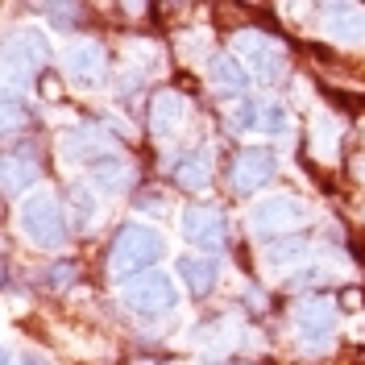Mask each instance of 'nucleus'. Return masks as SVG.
I'll return each mask as SVG.
<instances>
[{
	"mask_svg": "<svg viewBox=\"0 0 365 365\" xmlns=\"http://www.w3.org/2000/svg\"><path fill=\"white\" fill-rule=\"evenodd\" d=\"M120 299H125V307H133L141 316H162V312H170L179 303V291H175V282L162 270H150V274H137L129 282H120Z\"/></svg>",
	"mask_w": 365,
	"mask_h": 365,
	"instance_id": "nucleus-4",
	"label": "nucleus"
},
{
	"mask_svg": "<svg viewBox=\"0 0 365 365\" xmlns=\"http://www.w3.org/2000/svg\"><path fill=\"white\" fill-rule=\"evenodd\" d=\"M162 253H166V241H162L158 228L125 225L120 232H116L113 250H108V270H113V278L129 282V278H137V274L154 270V262H158Z\"/></svg>",
	"mask_w": 365,
	"mask_h": 365,
	"instance_id": "nucleus-1",
	"label": "nucleus"
},
{
	"mask_svg": "<svg viewBox=\"0 0 365 365\" xmlns=\"http://www.w3.org/2000/svg\"><path fill=\"white\" fill-rule=\"evenodd\" d=\"M88 195H91L88 187L71 191V204H75V212H79V225H88V220H96V200H88Z\"/></svg>",
	"mask_w": 365,
	"mask_h": 365,
	"instance_id": "nucleus-21",
	"label": "nucleus"
},
{
	"mask_svg": "<svg viewBox=\"0 0 365 365\" xmlns=\"http://www.w3.org/2000/svg\"><path fill=\"white\" fill-rule=\"evenodd\" d=\"M295 332L307 349H324V344L332 341V332H336V307H332V299H324V295L303 299L295 307Z\"/></svg>",
	"mask_w": 365,
	"mask_h": 365,
	"instance_id": "nucleus-7",
	"label": "nucleus"
},
{
	"mask_svg": "<svg viewBox=\"0 0 365 365\" xmlns=\"http://www.w3.org/2000/svg\"><path fill=\"white\" fill-rule=\"evenodd\" d=\"M182 116H187V104H182L179 91H158L154 104H150V129L158 141H170V137L182 129Z\"/></svg>",
	"mask_w": 365,
	"mask_h": 365,
	"instance_id": "nucleus-12",
	"label": "nucleus"
},
{
	"mask_svg": "<svg viewBox=\"0 0 365 365\" xmlns=\"http://www.w3.org/2000/svg\"><path fill=\"white\" fill-rule=\"evenodd\" d=\"M91 182L100 187V191H125V182L133 179V170H129V162L116 158V154H104V158H96L88 166Z\"/></svg>",
	"mask_w": 365,
	"mask_h": 365,
	"instance_id": "nucleus-14",
	"label": "nucleus"
},
{
	"mask_svg": "<svg viewBox=\"0 0 365 365\" xmlns=\"http://www.w3.org/2000/svg\"><path fill=\"white\" fill-rule=\"evenodd\" d=\"M182 237H187L195 250L216 253L220 245H225V237H228L225 212H220V207H204V204L187 207V212H182Z\"/></svg>",
	"mask_w": 365,
	"mask_h": 365,
	"instance_id": "nucleus-8",
	"label": "nucleus"
},
{
	"mask_svg": "<svg viewBox=\"0 0 365 365\" xmlns=\"http://www.w3.org/2000/svg\"><path fill=\"white\" fill-rule=\"evenodd\" d=\"M262 125H266V133L282 137L287 133V113H282V108H266V113H262Z\"/></svg>",
	"mask_w": 365,
	"mask_h": 365,
	"instance_id": "nucleus-22",
	"label": "nucleus"
},
{
	"mask_svg": "<svg viewBox=\"0 0 365 365\" xmlns=\"http://www.w3.org/2000/svg\"><path fill=\"white\" fill-rule=\"evenodd\" d=\"M63 71L71 75L75 88H96V83H104L108 63H104V50L96 42H71L63 50Z\"/></svg>",
	"mask_w": 365,
	"mask_h": 365,
	"instance_id": "nucleus-9",
	"label": "nucleus"
},
{
	"mask_svg": "<svg viewBox=\"0 0 365 365\" xmlns=\"http://www.w3.org/2000/svg\"><path fill=\"white\" fill-rule=\"evenodd\" d=\"M175 179H179V187H191V191L207 187V179H212V166H207V154H204V150H195V154H182V158L175 162Z\"/></svg>",
	"mask_w": 365,
	"mask_h": 365,
	"instance_id": "nucleus-17",
	"label": "nucleus"
},
{
	"mask_svg": "<svg viewBox=\"0 0 365 365\" xmlns=\"http://www.w3.org/2000/svg\"><path fill=\"white\" fill-rule=\"evenodd\" d=\"M232 58L245 63V71H250L257 83H278L287 75L282 46L274 42V38H266V34H257V29H245V34L232 38Z\"/></svg>",
	"mask_w": 365,
	"mask_h": 365,
	"instance_id": "nucleus-3",
	"label": "nucleus"
},
{
	"mask_svg": "<svg viewBox=\"0 0 365 365\" xmlns=\"http://www.w3.org/2000/svg\"><path fill=\"white\" fill-rule=\"evenodd\" d=\"M46 282H50V287H63V282H71V266H54V270L46 274Z\"/></svg>",
	"mask_w": 365,
	"mask_h": 365,
	"instance_id": "nucleus-23",
	"label": "nucleus"
},
{
	"mask_svg": "<svg viewBox=\"0 0 365 365\" xmlns=\"http://www.w3.org/2000/svg\"><path fill=\"white\" fill-rule=\"evenodd\" d=\"M46 58H50V46H46V38L38 29H25L17 38H9V50H4V63H9V96L21 83V75H25V83H29V75H38Z\"/></svg>",
	"mask_w": 365,
	"mask_h": 365,
	"instance_id": "nucleus-6",
	"label": "nucleus"
},
{
	"mask_svg": "<svg viewBox=\"0 0 365 365\" xmlns=\"http://www.w3.org/2000/svg\"><path fill=\"white\" fill-rule=\"evenodd\" d=\"M34 179H38V166L29 158H17V154H13V158L4 162V191H9V195H21Z\"/></svg>",
	"mask_w": 365,
	"mask_h": 365,
	"instance_id": "nucleus-18",
	"label": "nucleus"
},
{
	"mask_svg": "<svg viewBox=\"0 0 365 365\" xmlns=\"http://www.w3.org/2000/svg\"><path fill=\"white\" fill-rule=\"evenodd\" d=\"M336 150H341V125L332 120V116H316V125H312V154L319 162H332L336 158Z\"/></svg>",
	"mask_w": 365,
	"mask_h": 365,
	"instance_id": "nucleus-16",
	"label": "nucleus"
},
{
	"mask_svg": "<svg viewBox=\"0 0 365 365\" xmlns=\"http://www.w3.org/2000/svg\"><path fill=\"white\" fill-rule=\"evenodd\" d=\"M179 278L187 282V291L191 295H207L212 291V282H216V262L212 257H179Z\"/></svg>",
	"mask_w": 365,
	"mask_h": 365,
	"instance_id": "nucleus-15",
	"label": "nucleus"
},
{
	"mask_svg": "<svg viewBox=\"0 0 365 365\" xmlns=\"http://www.w3.org/2000/svg\"><path fill=\"white\" fill-rule=\"evenodd\" d=\"M303 220H307V207L299 204L295 195H266L250 212L253 237H270V232H287L291 237V228H299Z\"/></svg>",
	"mask_w": 365,
	"mask_h": 365,
	"instance_id": "nucleus-5",
	"label": "nucleus"
},
{
	"mask_svg": "<svg viewBox=\"0 0 365 365\" xmlns=\"http://www.w3.org/2000/svg\"><path fill=\"white\" fill-rule=\"evenodd\" d=\"M17 225H21V237L38 250H63L67 245V216L50 191L25 195L21 207H17Z\"/></svg>",
	"mask_w": 365,
	"mask_h": 365,
	"instance_id": "nucleus-2",
	"label": "nucleus"
},
{
	"mask_svg": "<svg viewBox=\"0 0 365 365\" xmlns=\"http://www.w3.org/2000/svg\"><path fill=\"white\" fill-rule=\"evenodd\" d=\"M207 79H212V88H216V91L241 96V91H245V83H250V71L241 67L232 54H216V58L207 63Z\"/></svg>",
	"mask_w": 365,
	"mask_h": 365,
	"instance_id": "nucleus-13",
	"label": "nucleus"
},
{
	"mask_svg": "<svg viewBox=\"0 0 365 365\" xmlns=\"http://www.w3.org/2000/svg\"><path fill=\"white\" fill-rule=\"evenodd\" d=\"M303 257H307V241L303 237H287L278 245H266V262L270 266H299Z\"/></svg>",
	"mask_w": 365,
	"mask_h": 365,
	"instance_id": "nucleus-19",
	"label": "nucleus"
},
{
	"mask_svg": "<svg viewBox=\"0 0 365 365\" xmlns=\"http://www.w3.org/2000/svg\"><path fill=\"white\" fill-rule=\"evenodd\" d=\"M274 175H278V162H274L270 150H241V158L232 162V191L237 195H253Z\"/></svg>",
	"mask_w": 365,
	"mask_h": 365,
	"instance_id": "nucleus-11",
	"label": "nucleus"
},
{
	"mask_svg": "<svg viewBox=\"0 0 365 365\" xmlns=\"http://www.w3.org/2000/svg\"><path fill=\"white\" fill-rule=\"evenodd\" d=\"M262 113H266V108H262L257 100H241V104H237L228 116H232V129H237V133H250V129H257V125H262Z\"/></svg>",
	"mask_w": 365,
	"mask_h": 365,
	"instance_id": "nucleus-20",
	"label": "nucleus"
},
{
	"mask_svg": "<svg viewBox=\"0 0 365 365\" xmlns=\"http://www.w3.org/2000/svg\"><path fill=\"white\" fill-rule=\"evenodd\" d=\"M319 25L332 42L341 46H365V9L361 4H328L319 9Z\"/></svg>",
	"mask_w": 365,
	"mask_h": 365,
	"instance_id": "nucleus-10",
	"label": "nucleus"
}]
</instances>
